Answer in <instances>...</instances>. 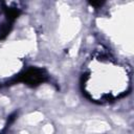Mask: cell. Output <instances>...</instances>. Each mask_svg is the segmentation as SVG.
<instances>
[{
    "mask_svg": "<svg viewBox=\"0 0 134 134\" xmlns=\"http://www.w3.org/2000/svg\"><path fill=\"white\" fill-rule=\"evenodd\" d=\"M46 80H47V74L45 73V71L43 69L34 68V67L27 69L25 72L20 74L18 76V79H16V81H18V82H23V83L31 85V86L41 84V83L45 82Z\"/></svg>",
    "mask_w": 134,
    "mask_h": 134,
    "instance_id": "cell-1",
    "label": "cell"
}]
</instances>
